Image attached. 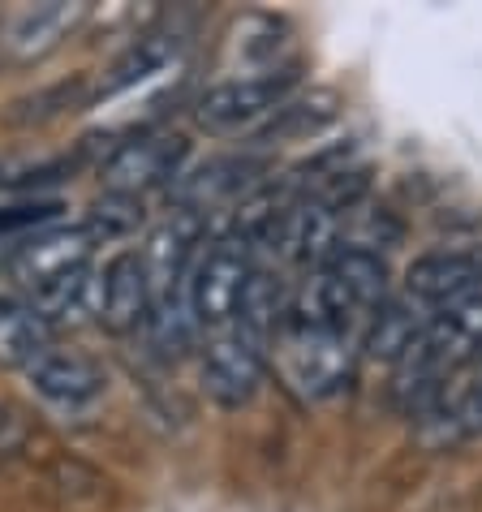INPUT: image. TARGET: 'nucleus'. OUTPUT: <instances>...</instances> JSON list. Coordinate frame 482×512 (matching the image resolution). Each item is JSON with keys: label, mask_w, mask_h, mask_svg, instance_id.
<instances>
[{"label": "nucleus", "mask_w": 482, "mask_h": 512, "mask_svg": "<svg viewBox=\"0 0 482 512\" xmlns=\"http://www.w3.org/2000/svg\"><path fill=\"white\" fill-rule=\"evenodd\" d=\"M388 293L392 280H388V263L379 254L340 250L328 263L310 267L289 289L285 323L280 327H310V332H340L362 340L366 323L384 306Z\"/></svg>", "instance_id": "1"}, {"label": "nucleus", "mask_w": 482, "mask_h": 512, "mask_svg": "<svg viewBox=\"0 0 482 512\" xmlns=\"http://www.w3.org/2000/svg\"><path fill=\"white\" fill-rule=\"evenodd\" d=\"M478 358H482V297H470V302L431 315L427 327L414 336V345L401 353L388 383L392 405L414 422Z\"/></svg>", "instance_id": "2"}, {"label": "nucleus", "mask_w": 482, "mask_h": 512, "mask_svg": "<svg viewBox=\"0 0 482 512\" xmlns=\"http://www.w3.org/2000/svg\"><path fill=\"white\" fill-rule=\"evenodd\" d=\"M302 87V69L285 65L272 74H246V78H220L198 95L194 121L216 138H254L280 108Z\"/></svg>", "instance_id": "3"}, {"label": "nucleus", "mask_w": 482, "mask_h": 512, "mask_svg": "<svg viewBox=\"0 0 482 512\" xmlns=\"http://www.w3.org/2000/svg\"><path fill=\"white\" fill-rule=\"evenodd\" d=\"M254 263L259 259H254L250 241H241L233 229L203 237V246H198L190 263V280H186V302H190L198 336L237 323V306H241V293H246Z\"/></svg>", "instance_id": "4"}, {"label": "nucleus", "mask_w": 482, "mask_h": 512, "mask_svg": "<svg viewBox=\"0 0 482 512\" xmlns=\"http://www.w3.org/2000/svg\"><path fill=\"white\" fill-rule=\"evenodd\" d=\"M276 366L285 383L306 396V401H332L353 383L362 358V340L358 336H340V332H310V327H280L276 340Z\"/></svg>", "instance_id": "5"}, {"label": "nucleus", "mask_w": 482, "mask_h": 512, "mask_svg": "<svg viewBox=\"0 0 482 512\" xmlns=\"http://www.w3.org/2000/svg\"><path fill=\"white\" fill-rule=\"evenodd\" d=\"M267 362H272V340L254 336L250 327L229 323V327H220V332H207L203 349H198L203 392L224 409L250 405L267 375Z\"/></svg>", "instance_id": "6"}, {"label": "nucleus", "mask_w": 482, "mask_h": 512, "mask_svg": "<svg viewBox=\"0 0 482 512\" xmlns=\"http://www.w3.org/2000/svg\"><path fill=\"white\" fill-rule=\"evenodd\" d=\"M401 293L422 315H439L448 306L482 297V241H457V246H435L418 254L405 267Z\"/></svg>", "instance_id": "7"}, {"label": "nucleus", "mask_w": 482, "mask_h": 512, "mask_svg": "<svg viewBox=\"0 0 482 512\" xmlns=\"http://www.w3.org/2000/svg\"><path fill=\"white\" fill-rule=\"evenodd\" d=\"M186 155L190 142L181 134H138L125 138L121 147H112V155L99 164V181L108 194H130L143 198L151 190H173L177 177L186 173Z\"/></svg>", "instance_id": "8"}, {"label": "nucleus", "mask_w": 482, "mask_h": 512, "mask_svg": "<svg viewBox=\"0 0 482 512\" xmlns=\"http://www.w3.org/2000/svg\"><path fill=\"white\" fill-rule=\"evenodd\" d=\"M91 250H95V237L87 233V224H56V229H44V233L18 241V246L5 254V272L22 284L26 297H35V293L52 289V284L87 272Z\"/></svg>", "instance_id": "9"}, {"label": "nucleus", "mask_w": 482, "mask_h": 512, "mask_svg": "<svg viewBox=\"0 0 482 512\" xmlns=\"http://www.w3.org/2000/svg\"><path fill=\"white\" fill-rule=\"evenodd\" d=\"M259 181H263V164L254 155H211L207 164L181 173L168 198H173V211L207 224L211 211H224V207L233 211Z\"/></svg>", "instance_id": "10"}, {"label": "nucleus", "mask_w": 482, "mask_h": 512, "mask_svg": "<svg viewBox=\"0 0 482 512\" xmlns=\"http://www.w3.org/2000/svg\"><path fill=\"white\" fill-rule=\"evenodd\" d=\"M22 375H26V388L48 409H61V414H82V409H91L108 392L104 366L91 353L65 349V345H52L48 353H39Z\"/></svg>", "instance_id": "11"}, {"label": "nucleus", "mask_w": 482, "mask_h": 512, "mask_svg": "<svg viewBox=\"0 0 482 512\" xmlns=\"http://www.w3.org/2000/svg\"><path fill=\"white\" fill-rule=\"evenodd\" d=\"M87 18V5L78 0H44V5H22L9 13V22L0 26V61L5 65H35L52 56L69 35Z\"/></svg>", "instance_id": "12"}, {"label": "nucleus", "mask_w": 482, "mask_h": 512, "mask_svg": "<svg viewBox=\"0 0 482 512\" xmlns=\"http://www.w3.org/2000/svg\"><path fill=\"white\" fill-rule=\"evenodd\" d=\"M414 435L422 448L448 452L482 435V358L448 383L435 401L414 418Z\"/></svg>", "instance_id": "13"}, {"label": "nucleus", "mask_w": 482, "mask_h": 512, "mask_svg": "<svg viewBox=\"0 0 482 512\" xmlns=\"http://www.w3.org/2000/svg\"><path fill=\"white\" fill-rule=\"evenodd\" d=\"M147 310H151V289L143 272V254H138V246H125L104 263V272L95 280L91 315L108 332L130 336V332H143Z\"/></svg>", "instance_id": "14"}, {"label": "nucleus", "mask_w": 482, "mask_h": 512, "mask_svg": "<svg viewBox=\"0 0 482 512\" xmlns=\"http://www.w3.org/2000/svg\"><path fill=\"white\" fill-rule=\"evenodd\" d=\"M177 48H181L177 31H151L143 39H134V44L125 48V56H117V65L99 78L95 99H99V104H112V99H125L130 91L147 87V82L168 74L173 61H177Z\"/></svg>", "instance_id": "15"}, {"label": "nucleus", "mask_w": 482, "mask_h": 512, "mask_svg": "<svg viewBox=\"0 0 482 512\" xmlns=\"http://www.w3.org/2000/svg\"><path fill=\"white\" fill-rule=\"evenodd\" d=\"M229 65H233V78H246V74H272V69H285L297 65L289 61V26L280 18H267V13H246L233 31H229Z\"/></svg>", "instance_id": "16"}, {"label": "nucleus", "mask_w": 482, "mask_h": 512, "mask_svg": "<svg viewBox=\"0 0 482 512\" xmlns=\"http://www.w3.org/2000/svg\"><path fill=\"white\" fill-rule=\"evenodd\" d=\"M52 345H56V327L26 297H0V366L26 371Z\"/></svg>", "instance_id": "17"}, {"label": "nucleus", "mask_w": 482, "mask_h": 512, "mask_svg": "<svg viewBox=\"0 0 482 512\" xmlns=\"http://www.w3.org/2000/svg\"><path fill=\"white\" fill-rule=\"evenodd\" d=\"M427 319L431 315H422V310L409 302L401 289H392L384 297V306H379L371 315V323H366V332H362V358L396 366L401 362V353L414 345V336L427 327Z\"/></svg>", "instance_id": "18"}, {"label": "nucleus", "mask_w": 482, "mask_h": 512, "mask_svg": "<svg viewBox=\"0 0 482 512\" xmlns=\"http://www.w3.org/2000/svg\"><path fill=\"white\" fill-rule=\"evenodd\" d=\"M69 173L65 160L31 151H0V203L13 198H44L48 186H56Z\"/></svg>", "instance_id": "19"}, {"label": "nucleus", "mask_w": 482, "mask_h": 512, "mask_svg": "<svg viewBox=\"0 0 482 512\" xmlns=\"http://www.w3.org/2000/svg\"><path fill=\"white\" fill-rule=\"evenodd\" d=\"M336 117V95L332 91H310V95H293L285 108L276 112L272 121L263 125L254 138L263 142H280V138H293V134H315L323 130Z\"/></svg>", "instance_id": "20"}, {"label": "nucleus", "mask_w": 482, "mask_h": 512, "mask_svg": "<svg viewBox=\"0 0 482 512\" xmlns=\"http://www.w3.org/2000/svg\"><path fill=\"white\" fill-rule=\"evenodd\" d=\"M143 229V198H130V194H108L95 203L91 220H87V233L95 241H125Z\"/></svg>", "instance_id": "21"}, {"label": "nucleus", "mask_w": 482, "mask_h": 512, "mask_svg": "<svg viewBox=\"0 0 482 512\" xmlns=\"http://www.w3.org/2000/svg\"><path fill=\"white\" fill-rule=\"evenodd\" d=\"M0 267H5V250H0Z\"/></svg>", "instance_id": "22"}]
</instances>
